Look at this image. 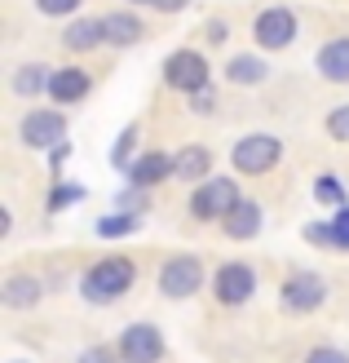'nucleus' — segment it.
Returning <instances> with one entry per match:
<instances>
[{
    "label": "nucleus",
    "mask_w": 349,
    "mask_h": 363,
    "mask_svg": "<svg viewBox=\"0 0 349 363\" xmlns=\"http://www.w3.org/2000/svg\"><path fill=\"white\" fill-rule=\"evenodd\" d=\"M133 279H137V266L128 262V257H120V252H111V257H102V262L88 266V275L80 279V293H84L88 301L106 306V301L124 297L128 288H133Z\"/></svg>",
    "instance_id": "1"
},
{
    "label": "nucleus",
    "mask_w": 349,
    "mask_h": 363,
    "mask_svg": "<svg viewBox=\"0 0 349 363\" xmlns=\"http://www.w3.org/2000/svg\"><path fill=\"white\" fill-rule=\"evenodd\" d=\"M230 160H234V169H239V173L261 177V173H270V169L283 160V142L274 138V133H248V138H239V142H234Z\"/></svg>",
    "instance_id": "2"
},
{
    "label": "nucleus",
    "mask_w": 349,
    "mask_h": 363,
    "mask_svg": "<svg viewBox=\"0 0 349 363\" xmlns=\"http://www.w3.org/2000/svg\"><path fill=\"white\" fill-rule=\"evenodd\" d=\"M234 204H239L234 177H208V182H199V191L190 195V217L195 222H212V217H226Z\"/></svg>",
    "instance_id": "3"
},
{
    "label": "nucleus",
    "mask_w": 349,
    "mask_h": 363,
    "mask_svg": "<svg viewBox=\"0 0 349 363\" xmlns=\"http://www.w3.org/2000/svg\"><path fill=\"white\" fill-rule=\"evenodd\" d=\"M164 80H168L177 94H199L208 89V58L199 49H177L164 62Z\"/></svg>",
    "instance_id": "4"
},
{
    "label": "nucleus",
    "mask_w": 349,
    "mask_h": 363,
    "mask_svg": "<svg viewBox=\"0 0 349 363\" xmlns=\"http://www.w3.org/2000/svg\"><path fill=\"white\" fill-rule=\"evenodd\" d=\"M199 284H204V266H199V257H190V252L168 257V262H164V270H159V293L173 297V301L195 297Z\"/></svg>",
    "instance_id": "5"
},
{
    "label": "nucleus",
    "mask_w": 349,
    "mask_h": 363,
    "mask_svg": "<svg viewBox=\"0 0 349 363\" xmlns=\"http://www.w3.org/2000/svg\"><path fill=\"white\" fill-rule=\"evenodd\" d=\"M115 350H120V363H159L164 359V337H159L155 323H133V328L120 333Z\"/></svg>",
    "instance_id": "6"
},
{
    "label": "nucleus",
    "mask_w": 349,
    "mask_h": 363,
    "mask_svg": "<svg viewBox=\"0 0 349 363\" xmlns=\"http://www.w3.org/2000/svg\"><path fill=\"white\" fill-rule=\"evenodd\" d=\"M252 40L261 49H287L292 40H297V13L274 5V9H261L252 23Z\"/></svg>",
    "instance_id": "7"
},
{
    "label": "nucleus",
    "mask_w": 349,
    "mask_h": 363,
    "mask_svg": "<svg viewBox=\"0 0 349 363\" xmlns=\"http://www.w3.org/2000/svg\"><path fill=\"white\" fill-rule=\"evenodd\" d=\"M212 293H217V301H222V306H244L256 293V270L248 262H226L212 275Z\"/></svg>",
    "instance_id": "8"
},
{
    "label": "nucleus",
    "mask_w": 349,
    "mask_h": 363,
    "mask_svg": "<svg viewBox=\"0 0 349 363\" xmlns=\"http://www.w3.org/2000/svg\"><path fill=\"white\" fill-rule=\"evenodd\" d=\"M23 142L31 151H45V147H62L67 138V116L62 111H27L23 116Z\"/></svg>",
    "instance_id": "9"
},
{
    "label": "nucleus",
    "mask_w": 349,
    "mask_h": 363,
    "mask_svg": "<svg viewBox=\"0 0 349 363\" xmlns=\"http://www.w3.org/2000/svg\"><path fill=\"white\" fill-rule=\"evenodd\" d=\"M279 301H283V311H292V315L319 311V306L327 301V284H323L319 275H292V279L283 284Z\"/></svg>",
    "instance_id": "10"
},
{
    "label": "nucleus",
    "mask_w": 349,
    "mask_h": 363,
    "mask_svg": "<svg viewBox=\"0 0 349 363\" xmlns=\"http://www.w3.org/2000/svg\"><path fill=\"white\" fill-rule=\"evenodd\" d=\"M88 71L84 67H62V71H53V80H49V98L58 102V106H71V102H80L88 94Z\"/></svg>",
    "instance_id": "11"
},
{
    "label": "nucleus",
    "mask_w": 349,
    "mask_h": 363,
    "mask_svg": "<svg viewBox=\"0 0 349 363\" xmlns=\"http://www.w3.org/2000/svg\"><path fill=\"white\" fill-rule=\"evenodd\" d=\"M173 177H181V182H208L212 177V151L199 147V142L181 147L173 155Z\"/></svg>",
    "instance_id": "12"
},
{
    "label": "nucleus",
    "mask_w": 349,
    "mask_h": 363,
    "mask_svg": "<svg viewBox=\"0 0 349 363\" xmlns=\"http://www.w3.org/2000/svg\"><path fill=\"white\" fill-rule=\"evenodd\" d=\"M124 173H128V182H133V186H155V182L173 177V155H168V151H146V155H137Z\"/></svg>",
    "instance_id": "13"
},
{
    "label": "nucleus",
    "mask_w": 349,
    "mask_h": 363,
    "mask_svg": "<svg viewBox=\"0 0 349 363\" xmlns=\"http://www.w3.org/2000/svg\"><path fill=\"white\" fill-rule=\"evenodd\" d=\"M319 76L332 84H349V35H336L319 49Z\"/></svg>",
    "instance_id": "14"
},
{
    "label": "nucleus",
    "mask_w": 349,
    "mask_h": 363,
    "mask_svg": "<svg viewBox=\"0 0 349 363\" xmlns=\"http://www.w3.org/2000/svg\"><path fill=\"white\" fill-rule=\"evenodd\" d=\"M222 226L230 240H252L256 230H261V204L256 199H239V204L222 217Z\"/></svg>",
    "instance_id": "15"
},
{
    "label": "nucleus",
    "mask_w": 349,
    "mask_h": 363,
    "mask_svg": "<svg viewBox=\"0 0 349 363\" xmlns=\"http://www.w3.org/2000/svg\"><path fill=\"white\" fill-rule=\"evenodd\" d=\"M142 35H146L142 18H133V13H102V40L106 45L124 49V45H137Z\"/></svg>",
    "instance_id": "16"
},
{
    "label": "nucleus",
    "mask_w": 349,
    "mask_h": 363,
    "mask_svg": "<svg viewBox=\"0 0 349 363\" xmlns=\"http://www.w3.org/2000/svg\"><path fill=\"white\" fill-rule=\"evenodd\" d=\"M62 45H67L71 53H84V49L106 45V40H102V18H76V23L62 31Z\"/></svg>",
    "instance_id": "17"
},
{
    "label": "nucleus",
    "mask_w": 349,
    "mask_h": 363,
    "mask_svg": "<svg viewBox=\"0 0 349 363\" xmlns=\"http://www.w3.org/2000/svg\"><path fill=\"white\" fill-rule=\"evenodd\" d=\"M0 301L9 306V311H23V306H35L40 301V284L31 275H9L5 288H0Z\"/></svg>",
    "instance_id": "18"
},
{
    "label": "nucleus",
    "mask_w": 349,
    "mask_h": 363,
    "mask_svg": "<svg viewBox=\"0 0 349 363\" xmlns=\"http://www.w3.org/2000/svg\"><path fill=\"white\" fill-rule=\"evenodd\" d=\"M49 71H45V62H27V67H18L13 71V94L18 98H35V94H49Z\"/></svg>",
    "instance_id": "19"
},
{
    "label": "nucleus",
    "mask_w": 349,
    "mask_h": 363,
    "mask_svg": "<svg viewBox=\"0 0 349 363\" xmlns=\"http://www.w3.org/2000/svg\"><path fill=\"white\" fill-rule=\"evenodd\" d=\"M265 76H270V67L261 58H252V53H239V58H230V67H226L230 84H261Z\"/></svg>",
    "instance_id": "20"
},
{
    "label": "nucleus",
    "mask_w": 349,
    "mask_h": 363,
    "mask_svg": "<svg viewBox=\"0 0 349 363\" xmlns=\"http://www.w3.org/2000/svg\"><path fill=\"white\" fill-rule=\"evenodd\" d=\"M137 226H142L137 213H115V217H102V222H98V235H102V240H120V235H133Z\"/></svg>",
    "instance_id": "21"
},
{
    "label": "nucleus",
    "mask_w": 349,
    "mask_h": 363,
    "mask_svg": "<svg viewBox=\"0 0 349 363\" xmlns=\"http://www.w3.org/2000/svg\"><path fill=\"white\" fill-rule=\"evenodd\" d=\"M133 142H137V124H128V129L120 133V142H115V151H111L115 169H128V164H133V160H128V155H133Z\"/></svg>",
    "instance_id": "22"
},
{
    "label": "nucleus",
    "mask_w": 349,
    "mask_h": 363,
    "mask_svg": "<svg viewBox=\"0 0 349 363\" xmlns=\"http://www.w3.org/2000/svg\"><path fill=\"white\" fill-rule=\"evenodd\" d=\"M305 240H309V244H323V248H341L336 226H323V222H309V226H305Z\"/></svg>",
    "instance_id": "23"
},
{
    "label": "nucleus",
    "mask_w": 349,
    "mask_h": 363,
    "mask_svg": "<svg viewBox=\"0 0 349 363\" xmlns=\"http://www.w3.org/2000/svg\"><path fill=\"white\" fill-rule=\"evenodd\" d=\"M314 195L327 199V204H336V208H345V191H341L336 177H319V182H314Z\"/></svg>",
    "instance_id": "24"
},
{
    "label": "nucleus",
    "mask_w": 349,
    "mask_h": 363,
    "mask_svg": "<svg viewBox=\"0 0 349 363\" xmlns=\"http://www.w3.org/2000/svg\"><path fill=\"white\" fill-rule=\"evenodd\" d=\"M327 138L349 142V106H336V111L327 116Z\"/></svg>",
    "instance_id": "25"
},
{
    "label": "nucleus",
    "mask_w": 349,
    "mask_h": 363,
    "mask_svg": "<svg viewBox=\"0 0 349 363\" xmlns=\"http://www.w3.org/2000/svg\"><path fill=\"white\" fill-rule=\"evenodd\" d=\"M76 199H84L80 186H53V195H49V213H62L67 204H76Z\"/></svg>",
    "instance_id": "26"
},
{
    "label": "nucleus",
    "mask_w": 349,
    "mask_h": 363,
    "mask_svg": "<svg viewBox=\"0 0 349 363\" xmlns=\"http://www.w3.org/2000/svg\"><path fill=\"white\" fill-rule=\"evenodd\" d=\"M35 5H40V13H49V18H62V13H76L80 0H35Z\"/></svg>",
    "instance_id": "27"
},
{
    "label": "nucleus",
    "mask_w": 349,
    "mask_h": 363,
    "mask_svg": "<svg viewBox=\"0 0 349 363\" xmlns=\"http://www.w3.org/2000/svg\"><path fill=\"white\" fill-rule=\"evenodd\" d=\"M115 359H120L115 346H88V350L80 354V363H115Z\"/></svg>",
    "instance_id": "28"
},
{
    "label": "nucleus",
    "mask_w": 349,
    "mask_h": 363,
    "mask_svg": "<svg viewBox=\"0 0 349 363\" xmlns=\"http://www.w3.org/2000/svg\"><path fill=\"white\" fill-rule=\"evenodd\" d=\"M305 363H349V354L345 350H336V346H319V350H309V359Z\"/></svg>",
    "instance_id": "29"
},
{
    "label": "nucleus",
    "mask_w": 349,
    "mask_h": 363,
    "mask_svg": "<svg viewBox=\"0 0 349 363\" xmlns=\"http://www.w3.org/2000/svg\"><path fill=\"white\" fill-rule=\"evenodd\" d=\"M226 23H222V18H208V23H204V40H212V45H222L226 40Z\"/></svg>",
    "instance_id": "30"
},
{
    "label": "nucleus",
    "mask_w": 349,
    "mask_h": 363,
    "mask_svg": "<svg viewBox=\"0 0 349 363\" xmlns=\"http://www.w3.org/2000/svg\"><path fill=\"white\" fill-rule=\"evenodd\" d=\"M190 98H195L190 106H195V111H199V116H208V111H212V106H217V94H212V89H199V94H190Z\"/></svg>",
    "instance_id": "31"
},
{
    "label": "nucleus",
    "mask_w": 349,
    "mask_h": 363,
    "mask_svg": "<svg viewBox=\"0 0 349 363\" xmlns=\"http://www.w3.org/2000/svg\"><path fill=\"white\" fill-rule=\"evenodd\" d=\"M332 226H336V235H341V248H349V208L336 213V222H332Z\"/></svg>",
    "instance_id": "32"
},
{
    "label": "nucleus",
    "mask_w": 349,
    "mask_h": 363,
    "mask_svg": "<svg viewBox=\"0 0 349 363\" xmlns=\"http://www.w3.org/2000/svg\"><path fill=\"white\" fill-rule=\"evenodd\" d=\"M186 5H190V0H155L159 13H177V9H186Z\"/></svg>",
    "instance_id": "33"
},
{
    "label": "nucleus",
    "mask_w": 349,
    "mask_h": 363,
    "mask_svg": "<svg viewBox=\"0 0 349 363\" xmlns=\"http://www.w3.org/2000/svg\"><path fill=\"white\" fill-rule=\"evenodd\" d=\"M133 5H155V0H133Z\"/></svg>",
    "instance_id": "34"
}]
</instances>
